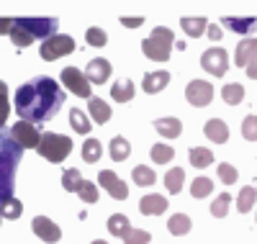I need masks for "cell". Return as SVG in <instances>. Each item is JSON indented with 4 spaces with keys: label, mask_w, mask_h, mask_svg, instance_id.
I'll return each instance as SVG.
<instances>
[{
    "label": "cell",
    "mask_w": 257,
    "mask_h": 244,
    "mask_svg": "<svg viewBox=\"0 0 257 244\" xmlns=\"http://www.w3.org/2000/svg\"><path fill=\"white\" fill-rule=\"evenodd\" d=\"M221 26L247 39L257 31V18H231V16H226V18H221Z\"/></svg>",
    "instance_id": "cell-16"
},
{
    "label": "cell",
    "mask_w": 257,
    "mask_h": 244,
    "mask_svg": "<svg viewBox=\"0 0 257 244\" xmlns=\"http://www.w3.org/2000/svg\"><path fill=\"white\" fill-rule=\"evenodd\" d=\"M108 154H111L113 162H123V160H128V154H132V144H128V139L116 134L108 144Z\"/></svg>",
    "instance_id": "cell-22"
},
{
    "label": "cell",
    "mask_w": 257,
    "mask_h": 244,
    "mask_svg": "<svg viewBox=\"0 0 257 244\" xmlns=\"http://www.w3.org/2000/svg\"><path fill=\"white\" fill-rule=\"evenodd\" d=\"M170 85V72L160 70V72H147L144 80H142V90L149 93V95H155L160 90H165V87Z\"/></svg>",
    "instance_id": "cell-18"
},
{
    "label": "cell",
    "mask_w": 257,
    "mask_h": 244,
    "mask_svg": "<svg viewBox=\"0 0 257 244\" xmlns=\"http://www.w3.org/2000/svg\"><path fill=\"white\" fill-rule=\"evenodd\" d=\"M219 177H221V183H226V185H234V183L239 180L237 167L229 165V162H221V165H219Z\"/></svg>",
    "instance_id": "cell-42"
},
{
    "label": "cell",
    "mask_w": 257,
    "mask_h": 244,
    "mask_svg": "<svg viewBox=\"0 0 257 244\" xmlns=\"http://www.w3.org/2000/svg\"><path fill=\"white\" fill-rule=\"evenodd\" d=\"M8 110H11V103H8V85H6L3 80H0V129L6 126Z\"/></svg>",
    "instance_id": "cell-41"
},
{
    "label": "cell",
    "mask_w": 257,
    "mask_h": 244,
    "mask_svg": "<svg viewBox=\"0 0 257 244\" xmlns=\"http://www.w3.org/2000/svg\"><path fill=\"white\" fill-rule=\"evenodd\" d=\"M70 126L77 131V134H90V129H93V121L82 113L80 108H72L70 110Z\"/></svg>",
    "instance_id": "cell-28"
},
{
    "label": "cell",
    "mask_w": 257,
    "mask_h": 244,
    "mask_svg": "<svg viewBox=\"0 0 257 244\" xmlns=\"http://www.w3.org/2000/svg\"><path fill=\"white\" fill-rule=\"evenodd\" d=\"M247 77H252V80H257V57L247 64Z\"/></svg>",
    "instance_id": "cell-48"
},
{
    "label": "cell",
    "mask_w": 257,
    "mask_h": 244,
    "mask_svg": "<svg viewBox=\"0 0 257 244\" xmlns=\"http://www.w3.org/2000/svg\"><path fill=\"white\" fill-rule=\"evenodd\" d=\"M213 193V180H208V177H196L190 185V195L193 198H206Z\"/></svg>",
    "instance_id": "cell-36"
},
{
    "label": "cell",
    "mask_w": 257,
    "mask_h": 244,
    "mask_svg": "<svg viewBox=\"0 0 257 244\" xmlns=\"http://www.w3.org/2000/svg\"><path fill=\"white\" fill-rule=\"evenodd\" d=\"M16 18H0V34H11Z\"/></svg>",
    "instance_id": "cell-47"
},
{
    "label": "cell",
    "mask_w": 257,
    "mask_h": 244,
    "mask_svg": "<svg viewBox=\"0 0 257 244\" xmlns=\"http://www.w3.org/2000/svg\"><path fill=\"white\" fill-rule=\"evenodd\" d=\"M201 67H203L208 75H213V77H224L226 70H229V54H226L221 47H211V49H206L203 57H201Z\"/></svg>",
    "instance_id": "cell-7"
},
{
    "label": "cell",
    "mask_w": 257,
    "mask_h": 244,
    "mask_svg": "<svg viewBox=\"0 0 257 244\" xmlns=\"http://www.w3.org/2000/svg\"><path fill=\"white\" fill-rule=\"evenodd\" d=\"M44 160L59 165L67 160V154L72 152V139L64 137V134H41V142H39V149H36Z\"/></svg>",
    "instance_id": "cell-4"
},
{
    "label": "cell",
    "mask_w": 257,
    "mask_h": 244,
    "mask_svg": "<svg viewBox=\"0 0 257 244\" xmlns=\"http://www.w3.org/2000/svg\"><path fill=\"white\" fill-rule=\"evenodd\" d=\"M85 77L90 80V85H103L105 80L111 77V62L100 59V57L88 62V67H85Z\"/></svg>",
    "instance_id": "cell-13"
},
{
    "label": "cell",
    "mask_w": 257,
    "mask_h": 244,
    "mask_svg": "<svg viewBox=\"0 0 257 244\" xmlns=\"http://www.w3.org/2000/svg\"><path fill=\"white\" fill-rule=\"evenodd\" d=\"M82 183H85V180H82V175H80L77 167H70V170L62 172V188L67 190V193H77Z\"/></svg>",
    "instance_id": "cell-32"
},
{
    "label": "cell",
    "mask_w": 257,
    "mask_h": 244,
    "mask_svg": "<svg viewBox=\"0 0 257 244\" xmlns=\"http://www.w3.org/2000/svg\"><path fill=\"white\" fill-rule=\"evenodd\" d=\"M24 160V147H21L11 131L0 129V206L13 198L16 188V170Z\"/></svg>",
    "instance_id": "cell-2"
},
{
    "label": "cell",
    "mask_w": 257,
    "mask_h": 244,
    "mask_svg": "<svg viewBox=\"0 0 257 244\" xmlns=\"http://www.w3.org/2000/svg\"><path fill=\"white\" fill-rule=\"evenodd\" d=\"M8 36H11V41L16 44L18 49H26V47H31V44H34V36H31L24 26L18 24V18H16V24H13V29H11V34H8Z\"/></svg>",
    "instance_id": "cell-30"
},
{
    "label": "cell",
    "mask_w": 257,
    "mask_h": 244,
    "mask_svg": "<svg viewBox=\"0 0 257 244\" xmlns=\"http://www.w3.org/2000/svg\"><path fill=\"white\" fill-rule=\"evenodd\" d=\"M77 195L82 198L85 203H98V185H95V183H90V180H85V183L80 185Z\"/></svg>",
    "instance_id": "cell-39"
},
{
    "label": "cell",
    "mask_w": 257,
    "mask_h": 244,
    "mask_svg": "<svg viewBox=\"0 0 257 244\" xmlns=\"http://www.w3.org/2000/svg\"><path fill=\"white\" fill-rule=\"evenodd\" d=\"M62 85L67 87V90L72 93V95H77V98H93V93H90V80L85 77V72H80L77 67H64L62 70Z\"/></svg>",
    "instance_id": "cell-6"
},
{
    "label": "cell",
    "mask_w": 257,
    "mask_h": 244,
    "mask_svg": "<svg viewBox=\"0 0 257 244\" xmlns=\"http://www.w3.org/2000/svg\"><path fill=\"white\" fill-rule=\"evenodd\" d=\"M64 100L67 98H64V90L57 85V80L39 75L16 90V113L21 116V121H29L36 126L52 121L64 105Z\"/></svg>",
    "instance_id": "cell-1"
},
{
    "label": "cell",
    "mask_w": 257,
    "mask_h": 244,
    "mask_svg": "<svg viewBox=\"0 0 257 244\" xmlns=\"http://www.w3.org/2000/svg\"><path fill=\"white\" fill-rule=\"evenodd\" d=\"M257 57V39L254 36H247L237 44V52H234V64L237 67H244L247 70V64Z\"/></svg>",
    "instance_id": "cell-14"
},
{
    "label": "cell",
    "mask_w": 257,
    "mask_h": 244,
    "mask_svg": "<svg viewBox=\"0 0 257 244\" xmlns=\"http://www.w3.org/2000/svg\"><path fill=\"white\" fill-rule=\"evenodd\" d=\"M167 229H170V234H173V236H185L193 229V221L185 213H173V216H170V221H167Z\"/></svg>",
    "instance_id": "cell-23"
},
{
    "label": "cell",
    "mask_w": 257,
    "mask_h": 244,
    "mask_svg": "<svg viewBox=\"0 0 257 244\" xmlns=\"http://www.w3.org/2000/svg\"><path fill=\"white\" fill-rule=\"evenodd\" d=\"M108 231H111L113 236L123 239L128 231H132V224H128V218H126L123 213H113V216L108 218Z\"/></svg>",
    "instance_id": "cell-33"
},
{
    "label": "cell",
    "mask_w": 257,
    "mask_h": 244,
    "mask_svg": "<svg viewBox=\"0 0 257 244\" xmlns=\"http://www.w3.org/2000/svg\"><path fill=\"white\" fill-rule=\"evenodd\" d=\"M31 229H34V234H36L41 241H47V244H54V241L62 239V229L54 224L52 218H47V216H36V218L31 221Z\"/></svg>",
    "instance_id": "cell-12"
},
{
    "label": "cell",
    "mask_w": 257,
    "mask_h": 244,
    "mask_svg": "<svg viewBox=\"0 0 257 244\" xmlns=\"http://www.w3.org/2000/svg\"><path fill=\"white\" fill-rule=\"evenodd\" d=\"M185 98H188L190 105L203 108V105H208V103L213 100V85L206 82V80H193V82H188V87H185Z\"/></svg>",
    "instance_id": "cell-9"
},
{
    "label": "cell",
    "mask_w": 257,
    "mask_h": 244,
    "mask_svg": "<svg viewBox=\"0 0 257 244\" xmlns=\"http://www.w3.org/2000/svg\"><path fill=\"white\" fill-rule=\"evenodd\" d=\"M254 203H257V188H254V185H244V188L239 190V198H237L239 213H249V211L254 208Z\"/></svg>",
    "instance_id": "cell-26"
},
{
    "label": "cell",
    "mask_w": 257,
    "mask_h": 244,
    "mask_svg": "<svg viewBox=\"0 0 257 244\" xmlns=\"http://www.w3.org/2000/svg\"><path fill=\"white\" fill-rule=\"evenodd\" d=\"M11 134H13V139L24 147V149H39L41 134L36 131L34 124H29V121H16V126L11 129Z\"/></svg>",
    "instance_id": "cell-10"
},
{
    "label": "cell",
    "mask_w": 257,
    "mask_h": 244,
    "mask_svg": "<svg viewBox=\"0 0 257 244\" xmlns=\"http://www.w3.org/2000/svg\"><path fill=\"white\" fill-rule=\"evenodd\" d=\"M134 93H137V85L132 82V80H118V82H113V87H111V98L116 100V103H128L134 98Z\"/></svg>",
    "instance_id": "cell-21"
},
{
    "label": "cell",
    "mask_w": 257,
    "mask_h": 244,
    "mask_svg": "<svg viewBox=\"0 0 257 244\" xmlns=\"http://www.w3.org/2000/svg\"><path fill=\"white\" fill-rule=\"evenodd\" d=\"M188 157H190V165L193 167H208L213 162V152L206 149V147H193L188 152Z\"/></svg>",
    "instance_id": "cell-35"
},
{
    "label": "cell",
    "mask_w": 257,
    "mask_h": 244,
    "mask_svg": "<svg viewBox=\"0 0 257 244\" xmlns=\"http://www.w3.org/2000/svg\"><path fill=\"white\" fill-rule=\"evenodd\" d=\"M180 29H183L188 36L198 39V36L208 29V21H206L203 16H185V18H180Z\"/></svg>",
    "instance_id": "cell-20"
},
{
    "label": "cell",
    "mask_w": 257,
    "mask_h": 244,
    "mask_svg": "<svg viewBox=\"0 0 257 244\" xmlns=\"http://www.w3.org/2000/svg\"><path fill=\"white\" fill-rule=\"evenodd\" d=\"M155 129L160 131V137H165V139H178L180 131H183V124L175 116H165V118L155 121Z\"/></svg>",
    "instance_id": "cell-19"
},
{
    "label": "cell",
    "mask_w": 257,
    "mask_h": 244,
    "mask_svg": "<svg viewBox=\"0 0 257 244\" xmlns=\"http://www.w3.org/2000/svg\"><path fill=\"white\" fill-rule=\"evenodd\" d=\"M100 157H103V144L98 139H85V144H82V160L88 165H95Z\"/></svg>",
    "instance_id": "cell-29"
},
{
    "label": "cell",
    "mask_w": 257,
    "mask_h": 244,
    "mask_svg": "<svg viewBox=\"0 0 257 244\" xmlns=\"http://www.w3.org/2000/svg\"><path fill=\"white\" fill-rule=\"evenodd\" d=\"M229 203H231V195L229 193H221L216 201L211 203V216H216V218H224L229 213Z\"/></svg>",
    "instance_id": "cell-38"
},
{
    "label": "cell",
    "mask_w": 257,
    "mask_h": 244,
    "mask_svg": "<svg viewBox=\"0 0 257 244\" xmlns=\"http://www.w3.org/2000/svg\"><path fill=\"white\" fill-rule=\"evenodd\" d=\"M132 177H134V183L142 185V188H149V185H155L157 183V175L152 167H147V165H139L132 170Z\"/></svg>",
    "instance_id": "cell-31"
},
{
    "label": "cell",
    "mask_w": 257,
    "mask_h": 244,
    "mask_svg": "<svg viewBox=\"0 0 257 244\" xmlns=\"http://www.w3.org/2000/svg\"><path fill=\"white\" fill-rule=\"evenodd\" d=\"M203 134H206V139H211L213 144H226V142H229V126H226V121H221V118H208L206 126H203Z\"/></svg>",
    "instance_id": "cell-17"
},
{
    "label": "cell",
    "mask_w": 257,
    "mask_h": 244,
    "mask_svg": "<svg viewBox=\"0 0 257 244\" xmlns=\"http://www.w3.org/2000/svg\"><path fill=\"white\" fill-rule=\"evenodd\" d=\"M173 44H175L173 31H170L167 26H157L142 41V52H144L147 59H152V62H167L170 52H173Z\"/></svg>",
    "instance_id": "cell-3"
},
{
    "label": "cell",
    "mask_w": 257,
    "mask_h": 244,
    "mask_svg": "<svg viewBox=\"0 0 257 244\" xmlns=\"http://www.w3.org/2000/svg\"><path fill=\"white\" fill-rule=\"evenodd\" d=\"M75 52V39L67 36V34H57L47 41H41V47H39V54L41 59H47V62H54L59 57H67Z\"/></svg>",
    "instance_id": "cell-5"
},
{
    "label": "cell",
    "mask_w": 257,
    "mask_h": 244,
    "mask_svg": "<svg viewBox=\"0 0 257 244\" xmlns=\"http://www.w3.org/2000/svg\"><path fill=\"white\" fill-rule=\"evenodd\" d=\"M18 24L24 26L34 39H52L57 36V18H18Z\"/></svg>",
    "instance_id": "cell-8"
},
{
    "label": "cell",
    "mask_w": 257,
    "mask_h": 244,
    "mask_svg": "<svg viewBox=\"0 0 257 244\" xmlns=\"http://www.w3.org/2000/svg\"><path fill=\"white\" fill-rule=\"evenodd\" d=\"M149 157H152L155 165H167V162L175 160V149L170 144H155L152 152H149Z\"/></svg>",
    "instance_id": "cell-34"
},
{
    "label": "cell",
    "mask_w": 257,
    "mask_h": 244,
    "mask_svg": "<svg viewBox=\"0 0 257 244\" xmlns=\"http://www.w3.org/2000/svg\"><path fill=\"white\" fill-rule=\"evenodd\" d=\"M221 98H224V103H229V105H239V103L244 100V87H242L239 82H229V85L221 87Z\"/></svg>",
    "instance_id": "cell-27"
},
{
    "label": "cell",
    "mask_w": 257,
    "mask_h": 244,
    "mask_svg": "<svg viewBox=\"0 0 257 244\" xmlns=\"http://www.w3.org/2000/svg\"><path fill=\"white\" fill-rule=\"evenodd\" d=\"M85 36H88V44H90V47H105V44H108V36H105V31L98 29V26H90Z\"/></svg>",
    "instance_id": "cell-43"
},
{
    "label": "cell",
    "mask_w": 257,
    "mask_h": 244,
    "mask_svg": "<svg viewBox=\"0 0 257 244\" xmlns=\"http://www.w3.org/2000/svg\"><path fill=\"white\" fill-rule=\"evenodd\" d=\"M90 244H108V241H103V239H95V241H90Z\"/></svg>",
    "instance_id": "cell-49"
},
{
    "label": "cell",
    "mask_w": 257,
    "mask_h": 244,
    "mask_svg": "<svg viewBox=\"0 0 257 244\" xmlns=\"http://www.w3.org/2000/svg\"><path fill=\"white\" fill-rule=\"evenodd\" d=\"M21 213H24V203L18 198H11V201H6L0 206V218H18Z\"/></svg>",
    "instance_id": "cell-37"
},
{
    "label": "cell",
    "mask_w": 257,
    "mask_h": 244,
    "mask_svg": "<svg viewBox=\"0 0 257 244\" xmlns=\"http://www.w3.org/2000/svg\"><path fill=\"white\" fill-rule=\"evenodd\" d=\"M144 24V18L139 16V18H121V26H126V29H139Z\"/></svg>",
    "instance_id": "cell-46"
},
{
    "label": "cell",
    "mask_w": 257,
    "mask_h": 244,
    "mask_svg": "<svg viewBox=\"0 0 257 244\" xmlns=\"http://www.w3.org/2000/svg\"><path fill=\"white\" fill-rule=\"evenodd\" d=\"M167 206H170V201L165 195H160V193H149V195H144L139 201V211L144 216H160V213L167 211Z\"/></svg>",
    "instance_id": "cell-15"
},
{
    "label": "cell",
    "mask_w": 257,
    "mask_h": 244,
    "mask_svg": "<svg viewBox=\"0 0 257 244\" xmlns=\"http://www.w3.org/2000/svg\"><path fill=\"white\" fill-rule=\"evenodd\" d=\"M121 241L123 244H149V241H152V234L144 231V229H132Z\"/></svg>",
    "instance_id": "cell-40"
},
{
    "label": "cell",
    "mask_w": 257,
    "mask_h": 244,
    "mask_svg": "<svg viewBox=\"0 0 257 244\" xmlns=\"http://www.w3.org/2000/svg\"><path fill=\"white\" fill-rule=\"evenodd\" d=\"M98 185L108 190V195L116 198V201H126V198H128V185L121 180L116 172H111V170H103L98 175Z\"/></svg>",
    "instance_id": "cell-11"
},
{
    "label": "cell",
    "mask_w": 257,
    "mask_h": 244,
    "mask_svg": "<svg viewBox=\"0 0 257 244\" xmlns=\"http://www.w3.org/2000/svg\"><path fill=\"white\" fill-rule=\"evenodd\" d=\"M206 34H208V39L211 41H221V24H208V29H206Z\"/></svg>",
    "instance_id": "cell-45"
},
{
    "label": "cell",
    "mask_w": 257,
    "mask_h": 244,
    "mask_svg": "<svg viewBox=\"0 0 257 244\" xmlns=\"http://www.w3.org/2000/svg\"><path fill=\"white\" fill-rule=\"evenodd\" d=\"M183 183H185V172H183V167L167 170V175H165V188H167L170 195H178V193L183 190Z\"/></svg>",
    "instance_id": "cell-25"
},
{
    "label": "cell",
    "mask_w": 257,
    "mask_h": 244,
    "mask_svg": "<svg viewBox=\"0 0 257 244\" xmlns=\"http://www.w3.org/2000/svg\"><path fill=\"white\" fill-rule=\"evenodd\" d=\"M88 110H90V118L95 124H105L111 118V105L105 100H100V98H90L88 100Z\"/></svg>",
    "instance_id": "cell-24"
},
{
    "label": "cell",
    "mask_w": 257,
    "mask_h": 244,
    "mask_svg": "<svg viewBox=\"0 0 257 244\" xmlns=\"http://www.w3.org/2000/svg\"><path fill=\"white\" fill-rule=\"evenodd\" d=\"M242 137L247 142H257V116H247L242 121Z\"/></svg>",
    "instance_id": "cell-44"
}]
</instances>
